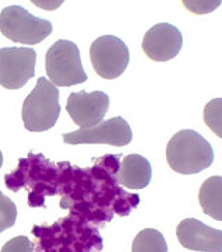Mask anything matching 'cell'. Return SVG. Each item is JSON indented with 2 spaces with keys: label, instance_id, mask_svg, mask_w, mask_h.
Returning a JSON list of instances; mask_svg holds the SVG:
<instances>
[{
  "label": "cell",
  "instance_id": "cell-1",
  "mask_svg": "<svg viewBox=\"0 0 222 252\" xmlns=\"http://www.w3.org/2000/svg\"><path fill=\"white\" fill-rule=\"evenodd\" d=\"M166 160L173 171L193 175L211 167L214 150L200 133L194 130H180L169 140Z\"/></svg>",
  "mask_w": 222,
  "mask_h": 252
},
{
  "label": "cell",
  "instance_id": "cell-2",
  "mask_svg": "<svg viewBox=\"0 0 222 252\" xmlns=\"http://www.w3.org/2000/svg\"><path fill=\"white\" fill-rule=\"evenodd\" d=\"M60 115V93L46 77H39L34 90L23 102L21 118L29 132L52 129Z\"/></svg>",
  "mask_w": 222,
  "mask_h": 252
},
{
  "label": "cell",
  "instance_id": "cell-3",
  "mask_svg": "<svg viewBox=\"0 0 222 252\" xmlns=\"http://www.w3.org/2000/svg\"><path fill=\"white\" fill-rule=\"evenodd\" d=\"M45 69L49 81L56 87H70L88 79L81 63L79 46L67 39H59L48 49Z\"/></svg>",
  "mask_w": 222,
  "mask_h": 252
},
{
  "label": "cell",
  "instance_id": "cell-4",
  "mask_svg": "<svg viewBox=\"0 0 222 252\" xmlns=\"http://www.w3.org/2000/svg\"><path fill=\"white\" fill-rule=\"evenodd\" d=\"M52 23L36 17L21 6H9L0 13V32L13 42L36 45L52 34Z\"/></svg>",
  "mask_w": 222,
  "mask_h": 252
},
{
  "label": "cell",
  "instance_id": "cell-5",
  "mask_svg": "<svg viewBox=\"0 0 222 252\" xmlns=\"http://www.w3.org/2000/svg\"><path fill=\"white\" fill-rule=\"evenodd\" d=\"M89 56L95 73L105 80L120 77L130 61L127 45L113 35H104L95 39L89 49Z\"/></svg>",
  "mask_w": 222,
  "mask_h": 252
},
{
  "label": "cell",
  "instance_id": "cell-6",
  "mask_svg": "<svg viewBox=\"0 0 222 252\" xmlns=\"http://www.w3.org/2000/svg\"><path fill=\"white\" fill-rule=\"evenodd\" d=\"M36 52L32 48L0 49V86L7 90H18L35 76Z\"/></svg>",
  "mask_w": 222,
  "mask_h": 252
},
{
  "label": "cell",
  "instance_id": "cell-7",
  "mask_svg": "<svg viewBox=\"0 0 222 252\" xmlns=\"http://www.w3.org/2000/svg\"><path fill=\"white\" fill-rule=\"evenodd\" d=\"M132 139L130 125L122 117L111 118L94 127L63 135V142L67 144H111L116 147H123Z\"/></svg>",
  "mask_w": 222,
  "mask_h": 252
},
{
  "label": "cell",
  "instance_id": "cell-8",
  "mask_svg": "<svg viewBox=\"0 0 222 252\" xmlns=\"http://www.w3.org/2000/svg\"><path fill=\"white\" fill-rule=\"evenodd\" d=\"M109 109V97L104 91L85 90L71 93L67 98L66 111L80 129H89L101 124Z\"/></svg>",
  "mask_w": 222,
  "mask_h": 252
},
{
  "label": "cell",
  "instance_id": "cell-9",
  "mask_svg": "<svg viewBox=\"0 0 222 252\" xmlns=\"http://www.w3.org/2000/svg\"><path fill=\"white\" fill-rule=\"evenodd\" d=\"M183 45V36L178 27L160 23L151 27L142 39V51L155 62H166L176 58Z\"/></svg>",
  "mask_w": 222,
  "mask_h": 252
},
{
  "label": "cell",
  "instance_id": "cell-10",
  "mask_svg": "<svg viewBox=\"0 0 222 252\" xmlns=\"http://www.w3.org/2000/svg\"><path fill=\"white\" fill-rule=\"evenodd\" d=\"M176 237L182 247L190 251L222 252V231L187 217L179 223Z\"/></svg>",
  "mask_w": 222,
  "mask_h": 252
},
{
  "label": "cell",
  "instance_id": "cell-11",
  "mask_svg": "<svg viewBox=\"0 0 222 252\" xmlns=\"http://www.w3.org/2000/svg\"><path fill=\"white\" fill-rule=\"evenodd\" d=\"M151 164L140 154L126 156L116 174L117 182L129 189H144L151 182Z\"/></svg>",
  "mask_w": 222,
  "mask_h": 252
},
{
  "label": "cell",
  "instance_id": "cell-12",
  "mask_svg": "<svg viewBox=\"0 0 222 252\" xmlns=\"http://www.w3.org/2000/svg\"><path fill=\"white\" fill-rule=\"evenodd\" d=\"M198 202L207 216L222 221V177H210L203 182L198 192Z\"/></svg>",
  "mask_w": 222,
  "mask_h": 252
},
{
  "label": "cell",
  "instance_id": "cell-13",
  "mask_svg": "<svg viewBox=\"0 0 222 252\" xmlns=\"http://www.w3.org/2000/svg\"><path fill=\"white\" fill-rule=\"evenodd\" d=\"M132 252H169L168 244L158 230L145 228L134 237Z\"/></svg>",
  "mask_w": 222,
  "mask_h": 252
},
{
  "label": "cell",
  "instance_id": "cell-14",
  "mask_svg": "<svg viewBox=\"0 0 222 252\" xmlns=\"http://www.w3.org/2000/svg\"><path fill=\"white\" fill-rule=\"evenodd\" d=\"M204 122L213 133L222 139V98L211 99L205 105Z\"/></svg>",
  "mask_w": 222,
  "mask_h": 252
},
{
  "label": "cell",
  "instance_id": "cell-15",
  "mask_svg": "<svg viewBox=\"0 0 222 252\" xmlns=\"http://www.w3.org/2000/svg\"><path fill=\"white\" fill-rule=\"evenodd\" d=\"M17 219V207L14 202L0 190V233L13 227Z\"/></svg>",
  "mask_w": 222,
  "mask_h": 252
},
{
  "label": "cell",
  "instance_id": "cell-16",
  "mask_svg": "<svg viewBox=\"0 0 222 252\" xmlns=\"http://www.w3.org/2000/svg\"><path fill=\"white\" fill-rule=\"evenodd\" d=\"M34 248H35V244L28 237L18 235L4 244L0 252H34Z\"/></svg>",
  "mask_w": 222,
  "mask_h": 252
},
{
  "label": "cell",
  "instance_id": "cell-17",
  "mask_svg": "<svg viewBox=\"0 0 222 252\" xmlns=\"http://www.w3.org/2000/svg\"><path fill=\"white\" fill-rule=\"evenodd\" d=\"M214 1H183V4L186 6L187 10L197 13V14H201V13H208L214 9L210 7H205V6H211Z\"/></svg>",
  "mask_w": 222,
  "mask_h": 252
},
{
  "label": "cell",
  "instance_id": "cell-18",
  "mask_svg": "<svg viewBox=\"0 0 222 252\" xmlns=\"http://www.w3.org/2000/svg\"><path fill=\"white\" fill-rule=\"evenodd\" d=\"M1 165H3V153L0 150V168H1Z\"/></svg>",
  "mask_w": 222,
  "mask_h": 252
}]
</instances>
